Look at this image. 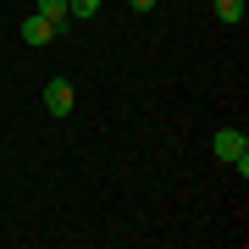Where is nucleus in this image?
<instances>
[{"instance_id": "2", "label": "nucleus", "mask_w": 249, "mask_h": 249, "mask_svg": "<svg viewBox=\"0 0 249 249\" xmlns=\"http://www.w3.org/2000/svg\"><path fill=\"white\" fill-rule=\"evenodd\" d=\"M72 106H78V89H72L67 78H50L45 83V111L50 116H72Z\"/></svg>"}, {"instance_id": "5", "label": "nucleus", "mask_w": 249, "mask_h": 249, "mask_svg": "<svg viewBox=\"0 0 249 249\" xmlns=\"http://www.w3.org/2000/svg\"><path fill=\"white\" fill-rule=\"evenodd\" d=\"M211 11L222 22H244V0H211Z\"/></svg>"}, {"instance_id": "4", "label": "nucleus", "mask_w": 249, "mask_h": 249, "mask_svg": "<svg viewBox=\"0 0 249 249\" xmlns=\"http://www.w3.org/2000/svg\"><path fill=\"white\" fill-rule=\"evenodd\" d=\"M39 17H45V22H55V34H67V22H72V11H67V0H39Z\"/></svg>"}, {"instance_id": "7", "label": "nucleus", "mask_w": 249, "mask_h": 249, "mask_svg": "<svg viewBox=\"0 0 249 249\" xmlns=\"http://www.w3.org/2000/svg\"><path fill=\"white\" fill-rule=\"evenodd\" d=\"M127 6H133V11H155V0H127Z\"/></svg>"}, {"instance_id": "3", "label": "nucleus", "mask_w": 249, "mask_h": 249, "mask_svg": "<svg viewBox=\"0 0 249 249\" xmlns=\"http://www.w3.org/2000/svg\"><path fill=\"white\" fill-rule=\"evenodd\" d=\"M50 39H55V22H45L39 11H28L22 17V45H50Z\"/></svg>"}, {"instance_id": "1", "label": "nucleus", "mask_w": 249, "mask_h": 249, "mask_svg": "<svg viewBox=\"0 0 249 249\" xmlns=\"http://www.w3.org/2000/svg\"><path fill=\"white\" fill-rule=\"evenodd\" d=\"M211 150H216V160H227V166H238V160H249V139L238 133V127H216Z\"/></svg>"}, {"instance_id": "6", "label": "nucleus", "mask_w": 249, "mask_h": 249, "mask_svg": "<svg viewBox=\"0 0 249 249\" xmlns=\"http://www.w3.org/2000/svg\"><path fill=\"white\" fill-rule=\"evenodd\" d=\"M100 6H106V0H67V11H72V17H94Z\"/></svg>"}]
</instances>
